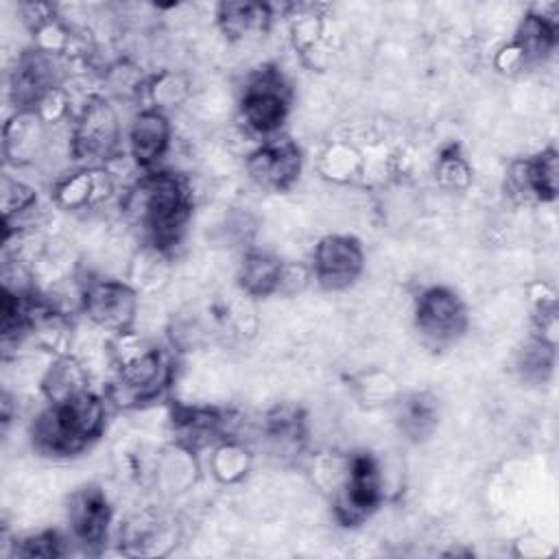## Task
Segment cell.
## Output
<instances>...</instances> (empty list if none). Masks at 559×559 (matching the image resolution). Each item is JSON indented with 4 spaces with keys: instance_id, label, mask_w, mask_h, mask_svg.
<instances>
[{
    "instance_id": "cell-18",
    "label": "cell",
    "mask_w": 559,
    "mask_h": 559,
    "mask_svg": "<svg viewBox=\"0 0 559 559\" xmlns=\"http://www.w3.org/2000/svg\"><path fill=\"white\" fill-rule=\"evenodd\" d=\"M393 417L397 430L406 439L419 443L435 432L439 424V404L430 393H408L395 402Z\"/></svg>"
},
{
    "instance_id": "cell-6",
    "label": "cell",
    "mask_w": 559,
    "mask_h": 559,
    "mask_svg": "<svg viewBox=\"0 0 559 559\" xmlns=\"http://www.w3.org/2000/svg\"><path fill=\"white\" fill-rule=\"evenodd\" d=\"M384 496L382 472L369 452L349 454L334 493V513L343 526H358L373 515Z\"/></svg>"
},
{
    "instance_id": "cell-2",
    "label": "cell",
    "mask_w": 559,
    "mask_h": 559,
    "mask_svg": "<svg viewBox=\"0 0 559 559\" xmlns=\"http://www.w3.org/2000/svg\"><path fill=\"white\" fill-rule=\"evenodd\" d=\"M107 400L92 389L46 402L31 424V441L39 454L52 459H72L90 450L105 432Z\"/></svg>"
},
{
    "instance_id": "cell-22",
    "label": "cell",
    "mask_w": 559,
    "mask_h": 559,
    "mask_svg": "<svg viewBox=\"0 0 559 559\" xmlns=\"http://www.w3.org/2000/svg\"><path fill=\"white\" fill-rule=\"evenodd\" d=\"M264 435L277 448H295L304 441L306 417L297 406H275L264 417Z\"/></svg>"
},
{
    "instance_id": "cell-21",
    "label": "cell",
    "mask_w": 559,
    "mask_h": 559,
    "mask_svg": "<svg viewBox=\"0 0 559 559\" xmlns=\"http://www.w3.org/2000/svg\"><path fill=\"white\" fill-rule=\"evenodd\" d=\"M87 373L81 362H76L70 356L57 358L41 378V391L46 395V402H59L72 395H79L87 391Z\"/></svg>"
},
{
    "instance_id": "cell-10",
    "label": "cell",
    "mask_w": 559,
    "mask_h": 559,
    "mask_svg": "<svg viewBox=\"0 0 559 559\" xmlns=\"http://www.w3.org/2000/svg\"><path fill=\"white\" fill-rule=\"evenodd\" d=\"M304 153L295 140L288 135H273L262 140L247 155V175L262 190L284 192L301 175Z\"/></svg>"
},
{
    "instance_id": "cell-23",
    "label": "cell",
    "mask_w": 559,
    "mask_h": 559,
    "mask_svg": "<svg viewBox=\"0 0 559 559\" xmlns=\"http://www.w3.org/2000/svg\"><path fill=\"white\" fill-rule=\"evenodd\" d=\"M37 205V192L22 179H13L11 175H2V216L4 227L20 225V218L31 214Z\"/></svg>"
},
{
    "instance_id": "cell-4",
    "label": "cell",
    "mask_w": 559,
    "mask_h": 559,
    "mask_svg": "<svg viewBox=\"0 0 559 559\" xmlns=\"http://www.w3.org/2000/svg\"><path fill=\"white\" fill-rule=\"evenodd\" d=\"M290 87L284 74L264 66L249 74L238 100V116L251 135L269 140L280 135L290 111Z\"/></svg>"
},
{
    "instance_id": "cell-13",
    "label": "cell",
    "mask_w": 559,
    "mask_h": 559,
    "mask_svg": "<svg viewBox=\"0 0 559 559\" xmlns=\"http://www.w3.org/2000/svg\"><path fill=\"white\" fill-rule=\"evenodd\" d=\"M173 142V122L166 111L144 107L127 131V155L142 170H157Z\"/></svg>"
},
{
    "instance_id": "cell-19",
    "label": "cell",
    "mask_w": 559,
    "mask_h": 559,
    "mask_svg": "<svg viewBox=\"0 0 559 559\" xmlns=\"http://www.w3.org/2000/svg\"><path fill=\"white\" fill-rule=\"evenodd\" d=\"M284 264L271 253L249 251L238 266V286L249 297H271L282 288Z\"/></svg>"
},
{
    "instance_id": "cell-27",
    "label": "cell",
    "mask_w": 559,
    "mask_h": 559,
    "mask_svg": "<svg viewBox=\"0 0 559 559\" xmlns=\"http://www.w3.org/2000/svg\"><path fill=\"white\" fill-rule=\"evenodd\" d=\"M214 474L221 478V480H234L238 478L245 469H247V463H245V454L238 445L229 443V441H223V445L214 452Z\"/></svg>"
},
{
    "instance_id": "cell-11",
    "label": "cell",
    "mask_w": 559,
    "mask_h": 559,
    "mask_svg": "<svg viewBox=\"0 0 559 559\" xmlns=\"http://www.w3.org/2000/svg\"><path fill=\"white\" fill-rule=\"evenodd\" d=\"M365 269L362 245L347 234L323 236L312 251V280L325 290L349 288Z\"/></svg>"
},
{
    "instance_id": "cell-17",
    "label": "cell",
    "mask_w": 559,
    "mask_h": 559,
    "mask_svg": "<svg viewBox=\"0 0 559 559\" xmlns=\"http://www.w3.org/2000/svg\"><path fill=\"white\" fill-rule=\"evenodd\" d=\"M114 192V181L105 168H81L55 186V199L66 210H85L105 201Z\"/></svg>"
},
{
    "instance_id": "cell-9",
    "label": "cell",
    "mask_w": 559,
    "mask_h": 559,
    "mask_svg": "<svg viewBox=\"0 0 559 559\" xmlns=\"http://www.w3.org/2000/svg\"><path fill=\"white\" fill-rule=\"evenodd\" d=\"M59 83H61V66L55 50L44 46L24 50L11 72V83H9L15 111L41 107L44 100L57 94Z\"/></svg>"
},
{
    "instance_id": "cell-15",
    "label": "cell",
    "mask_w": 559,
    "mask_h": 559,
    "mask_svg": "<svg viewBox=\"0 0 559 559\" xmlns=\"http://www.w3.org/2000/svg\"><path fill=\"white\" fill-rule=\"evenodd\" d=\"M557 46V20L544 11H528L515 31L513 44L504 50L518 66L539 63L550 57Z\"/></svg>"
},
{
    "instance_id": "cell-8",
    "label": "cell",
    "mask_w": 559,
    "mask_h": 559,
    "mask_svg": "<svg viewBox=\"0 0 559 559\" xmlns=\"http://www.w3.org/2000/svg\"><path fill=\"white\" fill-rule=\"evenodd\" d=\"M81 310L100 330L131 332L138 314V288L122 280H87L81 288Z\"/></svg>"
},
{
    "instance_id": "cell-12",
    "label": "cell",
    "mask_w": 559,
    "mask_h": 559,
    "mask_svg": "<svg viewBox=\"0 0 559 559\" xmlns=\"http://www.w3.org/2000/svg\"><path fill=\"white\" fill-rule=\"evenodd\" d=\"M111 504L107 493L96 485H85L70 496L68 524L70 535L85 550L100 548L111 526Z\"/></svg>"
},
{
    "instance_id": "cell-25",
    "label": "cell",
    "mask_w": 559,
    "mask_h": 559,
    "mask_svg": "<svg viewBox=\"0 0 559 559\" xmlns=\"http://www.w3.org/2000/svg\"><path fill=\"white\" fill-rule=\"evenodd\" d=\"M435 175L439 183L448 190H463L472 181V168L465 162V157L456 151V146H450V151H443L437 159Z\"/></svg>"
},
{
    "instance_id": "cell-7",
    "label": "cell",
    "mask_w": 559,
    "mask_h": 559,
    "mask_svg": "<svg viewBox=\"0 0 559 559\" xmlns=\"http://www.w3.org/2000/svg\"><path fill=\"white\" fill-rule=\"evenodd\" d=\"M413 323L424 345L445 349L454 345L469 325L463 299L448 286H430L415 299Z\"/></svg>"
},
{
    "instance_id": "cell-16",
    "label": "cell",
    "mask_w": 559,
    "mask_h": 559,
    "mask_svg": "<svg viewBox=\"0 0 559 559\" xmlns=\"http://www.w3.org/2000/svg\"><path fill=\"white\" fill-rule=\"evenodd\" d=\"M48 120L37 111V109H24L15 111L7 122H4V157L13 166H24L37 159L46 144L44 135V124Z\"/></svg>"
},
{
    "instance_id": "cell-26",
    "label": "cell",
    "mask_w": 559,
    "mask_h": 559,
    "mask_svg": "<svg viewBox=\"0 0 559 559\" xmlns=\"http://www.w3.org/2000/svg\"><path fill=\"white\" fill-rule=\"evenodd\" d=\"M63 537L57 531H39L15 542L20 557H59L63 555Z\"/></svg>"
},
{
    "instance_id": "cell-14",
    "label": "cell",
    "mask_w": 559,
    "mask_h": 559,
    "mask_svg": "<svg viewBox=\"0 0 559 559\" xmlns=\"http://www.w3.org/2000/svg\"><path fill=\"white\" fill-rule=\"evenodd\" d=\"M509 183H511V190L524 199H533L539 203L555 201L559 190L557 151L548 146L531 157L518 159L511 166Z\"/></svg>"
},
{
    "instance_id": "cell-1",
    "label": "cell",
    "mask_w": 559,
    "mask_h": 559,
    "mask_svg": "<svg viewBox=\"0 0 559 559\" xmlns=\"http://www.w3.org/2000/svg\"><path fill=\"white\" fill-rule=\"evenodd\" d=\"M120 207L142 245L173 255L192 218V188L173 170H148L127 188Z\"/></svg>"
},
{
    "instance_id": "cell-20",
    "label": "cell",
    "mask_w": 559,
    "mask_h": 559,
    "mask_svg": "<svg viewBox=\"0 0 559 559\" xmlns=\"http://www.w3.org/2000/svg\"><path fill=\"white\" fill-rule=\"evenodd\" d=\"M271 20V7L260 2H221L216 9L218 28L234 41L264 33Z\"/></svg>"
},
{
    "instance_id": "cell-24",
    "label": "cell",
    "mask_w": 559,
    "mask_h": 559,
    "mask_svg": "<svg viewBox=\"0 0 559 559\" xmlns=\"http://www.w3.org/2000/svg\"><path fill=\"white\" fill-rule=\"evenodd\" d=\"M552 365H555V345L539 338V336H531V341L522 347L520 352V360H518V367L522 371V376L526 380H546L552 371Z\"/></svg>"
},
{
    "instance_id": "cell-3",
    "label": "cell",
    "mask_w": 559,
    "mask_h": 559,
    "mask_svg": "<svg viewBox=\"0 0 559 559\" xmlns=\"http://www.w3.org/2000/svg\"><path fill=\"white\" fill-rule=\"evenodd\" d=\"M116 373L107 397L120 406H142L155 402L173 382V360L157 345L131 332L116 334Z\"/></svg>"
},
{
    "instance_id": "cell-5",
    "label": "cell",
    "mask_w": 559,
    "mask_h": 559,
    "mask_svg": "<svg viewBox=\"0 0 559 559\" xmlns=\"http://www.w3.org/2000/svg\"><path fill=\"white\" fill-rule=\"evenodd\" d=\"M70 153L90 168H105L122 153V127L114 105L105 98H90L76 116L70 133Z\"/></svg>"
}]
</instances>
